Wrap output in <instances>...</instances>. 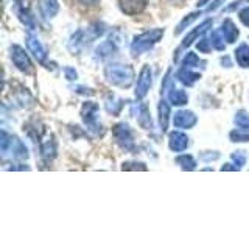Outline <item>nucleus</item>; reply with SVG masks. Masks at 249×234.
I'll list each match as a JSON object with an SVG mask.
<instances>
[{"label":"nucleus","mask_w":249,"mask_h":234,"mask_svg":"<svg viewBox=\"0 0 249 234\" xmlns=\"http://www.w3.org/2000/svg\"><path fill=\"white\" fill-rule=\"evenodd\" d=\"M10 53H11V61L13 64L18 67L20 72L23 74H31V69H33V64H31V61L28 58V55L25 53V50L22 49L20 45H11L10 49Z\"/></svg>","instance_id":"obj_5"},{"label":"nucleus","mask_w":249,"mask_h":234,"mask_svg":"<svg viewBox=\"0 0 249 234\" xmlns=\"http://www.w3.org/2000/svg\"><path fill=\"white\" fill-rule=\"evenodd\" d=\"M64 74H66V78H67L69 81L76 80V77H78L76 70H75L73 67H66V69H64Z\"/></svg>","instance_id":"obj_36"},{"label":"nucleus","mask_w":249,"mask_h":234,"mask_svg":"<svg viewBox=\"0 0 249 234\" xmlns=\"http://www.w3.org/2000/svg\"><path fill=\"white\" fill-rule=\"evenodd\" d=\"M123 170H146V166L143 162H123Z\"/></svg>","instance_id":"obj_32"},{"label":"nucleus","mask_w":249,"mask_h":234,"mask_svg":"<svg viewBox=\"0 0 249 234\" xmlns=\"http://www.w3.org/2000/svg\"><path fill=\"white\" fill-rule=\"evenodd\" d=\"M176 164L181 166L182 170H195L196 169V161L192 155H181L176 158Z\"/></svg>","instance_id":"obj_25"},{"label":"nucleus","mask_w":249,"mask_h":234,"mask_svg":"<svg viewBox=\"0 0 249 234\" xmlns=\"http://www.w3.org/2000/svg\"><path fill=\"white\" fill-rule=\"evenodd\" d=\"M226 39L223 38L221 35V31L218 30V31H212V35H210V44H212V47L215 50H220L223 52L226 49Z\"/></svg>","instance_id":"obj_27"},{"label":"nucleus","mask_w":249,"mask_h":234,"mask_svg":"<svg viewBox=\"0 0 249 234\" xmlns=\"http://www.w3.org/2000/svg\"><path fill=\"white\" fill-rule=\"evenodd\" d=\"M168 100H170V103L175 106H184L187 105V101H189V96H187L182 89H176L175 86H170Z\"/></svg>","instance_id":"obj_19"},{"label":"nucleus","mask_w":249,"mask_h":234,"mask_svg":"<svg viewBox=\"0 0 249 234\" xmlns=\"http://www.w3.org/2000/svg\"><path fill=\"white\" fill-rule=\"evenodd\" d=\"M223 2H224V0H215V2L207 8V11H215L216 8H220V6H221Z\"/></svg>","instance_id":"obj_37"},{"label":"nucleus","mask_w":249,"mask_h":234,"mask_svg":"<svg viewBox=\"0 0 249 234\" xmlns=\"http://www.w3.org/2000/svg\"><path fill=\"white\" fill-rule=\"evenodd\" d=\"M235 53V59H237V64L243 69L249 67V45L248 44H240L237 47V50L233 52Z\"/></svg>","instance_id":"obj_21"},{"label":"nucleus","mask_w":249,"mask_h":234,"mask_svg":"<svg viewBox=\"0 0 249 234\" xmlns=\"http://www.w3.org/2000/svg\"><path fill=\"white\" fill-rule=\"evenodd\" d=\"M220 158V153L218 152H204V153H201V159L202 161H215Z\"/></svg>","instance_id":"obj_35"},{"label":"nucleus","mask_w":249,"mask_h":234,"mask_svg":"<svg viewBox=\"0 0 249 234\" xmlns=\"http://www.w3.org/2000/svg\"><path fill=\"white\" fill-rule=\"evenodd\" d=\"M248 2H249V0H248Z\"/></svg>","instance_id":"obj_44"},{"label":"nucleus","mask_w":249,"mask_h":234,"mask_svg":"<svg viewBox=\"0 0 249 234\" xmlns=\"http://www.w3.org/2000/svg\"><path fill=\"white\" fill-rule=\"evenodd\" d=\"M105 78L107 83L122 89H128L136 78V72L132 66L122 64V62H109L105 67Z\"/></svg>","instance_id":"obj_1"},{"label":"nucleus","mask_w":249,"mask_h":234,"mask_svg":"<svg viewBox=\"0 0 249 234\" xmlns=\"http://www.w3.org/2000/svg\"><path fill=\"white\" fill-rule=\"evenodd\" d=\"M39 150H41V156H42V159L45 161H52L54 156H56V142H54V139L53 136L50 137H47L44 140H41L39 142Z\"/></svg>","instance_id":"obj_14"},{"label":"nucleus","mask_w":249,"mask_h":234,"mask_svg":"<svg viewBox=\"0 0 249 234\" xmlns=\"http://www.w3.org/2000/svg\"><path fill=\"white\" fill-rule=\"evenodd\" d=\"M196 122H198V117L192 111H187V109H181V111H178L173 116V125L176 128L190 130L196 125Z\"/></svg>","instance_id":"obj_7"},{"label":"nucleus","mask_w":249,"mask_h":234,"mask_svg":"<svg viewBox=\"0 0 249 234\" xmlns=\"http://www.w3.org/2000/svg\"><path fill=\"white\" fill-rule=\"evenodd\" d=\"M198 16H201V13L195 11V13H190L189 16H187V18H184L181 22H179V25H178V28H176V31H175V35H181L187 27L192 25V22H193V20H196Z\"/></svg>","instance_id":"obj_29"},{"label":"nucleus","mask_w":249,"mask_h":234,"mask_svg":"<svg viewBox=\"0 0 249 234\" xmlns=\"http://www.w3.org/2000/svg\"><path fill=\"white\" fill-rule=\"evenodd\" d=\"M168 2H171L173 5H182V3H184V0H168Z\"/></svg>","instance_id":"obj_42"},{"label":"nucleus","mask_w":249,"mask_h":234,"mask_svg":"<svg viewBox=\"0 0 249 234\" xmlns=\"http://www.w3.org/2000/svg\"><path fill=\"white\" fill-rule=\"evenodd\" d=\"M229 137L232 142H249V130L237 128L229 133Z\"/></svg>","instance_id":"obj_26"},{"label":"nucleus","mask_w":249,"mask_h":234,"mask_svg":"<svg viewBox=\"0 0 249 234\" xmlns=\"http://www.w3.org/2000/svg\"><path fill=\"white\" fill-rule=\"evenodd\" d=\"M25 41H27V47H28V50L33 53V57L41 62V64H45V61H47V49L42 45V42L39 41V39L35 36V35H31L28 33L27 38H25Z\"/></svg>","instance_id":"obj_8"},{"label":"nucleus","mask_w":249,"mask_h":234,"mask_svg":"<svg viewBox=\"0 0 249 234\" xmlns=\"http://www.w3.org/2000/svg\"><path fill=\"white\" fill-rule=\"evenodd\" d=\"M151 83H153V77H151V69L150 66H143L142 70H140V74H139V78H137V84H136V98L139 100H142L146 97V94L148 91H150L151 88Z\"/></svg>","instance_id":"obj_6"},{"label":"nucleus","mask_w":249,"mask_h":234,"mask_svg":"<svg viewBox=\"0 0 249 234\" xmlns=\"http://www.w3.org/2000/svg\"><path fill=\"white\" fill-rule=\"evenodd\" d=\"M190 145V139L182 131H171L168 135V147L171 152H184Z\"/></svg>","instance_id":"obj_9"},{"label":"nucleus","mask_w":249,"mask_h":234,"mask_svg":"<svg viewBox=\"0 0 249 234\" xmlns=\"http://www.w3.org/2000/svg\"><path fill=\"white\" fill-rule=\"evenodd\" d=\"M209 2H210V0H198V3H196V5H198V6H204V5H207Z\"/></svg>","instance_id":"obj_41"},{"label":"nucleus","mask_w":249,"mask_h":234,"mask_svg":"<svg viewBox=\"0 0 249 234\" xmlns=\"http://www.w3.org/2000/svg\"><path fill=\"white\" fill-rule=\"evenodd\" d=\"M163 33H165V30L163 28H153V30L143 31L142 35L136 36L134 41H132V44H131L132 57H139V55L151 50L153 47L163 38Z\"/></svg>","instance_id":"obj_2"},{"label":"nucleus","mask_w":249,"mask_h":234,"mask_svg":"<svg viewBox=\"0 0 249 234\" xmlns=\"http://www.w3.org/2000/svg\"><path fill=\"white\" fill-rule=\"evenodd\" d=\"M84 31L80 30V31H76V33L72 36V39H70V42H69V49L72 53H76V52H80V49L84 45Z\"/></svg>","instance_id":"obj_24"},{"label":"nucleus","mask_w":249,"mask_h":234,"mask_svg":"<svg viewBox=\"0 0 249 234\" xmlns=\"http://www.w3.org/2000/svg\"><path fill=\"white\" fill-rule=\"evenodd\" d=\"M210 27H212V20H210V19H206L204 22L201 23V25H198V27L195 28V30H192L190 33L184 38V41H182L181 47H179V49H178L176 55H178L179 52H181V50L187 49V47H189V45H192V44H193V41H196V39H198L199 36L204 35V33H206V31H207ZM176 55H175V57H176Z\"/></svg>","instance_id":"obj_10"},{"label":"nucleus","mask_w":249,"mask_h":234,"mask_svg":"<svg viewBox=\"0 0 249 234\" xmlns=\"http://www.w3.org/2000/svg\"><path fill=\"white\" fill-rule=\"evenodd\" d=\"M221 170H240V167H237V166L232 167V164H224V166L221 167Z\"/></svg>","instance_id":"obj_40"},{"label":"nucleus","mask_w":249,"mask_h":234,"mask_svg":"<svg viewBox=\"0 0 249 234\" xmlns=\"http://www.w3.org/2000/svg\"><path fill=\"white\" fill-rule=\"evenodd\" d=\"M81 3H84V5H89V6H93V5H97L100 0H80Z\"/></svg>","instance_id":"obj_39"},{"label":"nucleus","mask_w":249,"mask_h":234,"mask_svg":"<svg viewBox=\"0 0 249 234\" xmlns=\"http://www.w3.org/2000/svg\"><path fill=\"white\" fill-rule=\"evenodd\" d=\"M231 159L233 161L235 166H238L241 169L246 164V155H245V152H233L231 155Z\"/></svg>","instance_id":"obj_31"},{"label":"nucleus","mask_w":249,"mask_h":234,"mask_svg":"<svg viewBox=\"0 0 249 234\" xmlns=\"http://www.w3.org/2000/svg\"><path fill=\"white\" fill-rule=\"evenodd\" d=\"M199 64H202L204 66L206 62L202 61V59H199L198 57H196V53H193V52H189L185 55V58L182 59V66L184 67H199Z\"/></svg>","instance_id":"obj_28"},{"label":"nucleus","mask_w":249,"mask_h":234,"mask_svg":"<svg viewBox=\"0 0 249 234\" xmlns=\"http://www.w3.org/2000/svg\"><path fill=\"white\" fill-rule=\"evenodd\" d=\"M198 47V50L202 52V53H209L210 50H212V44H210V39H206V38H202L201 41L196 44Z\"/></svg>","instance_id":"obj_33"},{"label":"nucleus","mask_w":249,"mask_h":234,"mask_svg":"<svg viewBox=\"0 0 249 234\" xmlns=\"http://www.w3.org/2000/svg\"><path fill=\"white\" fill-rule=\"evenodd\" d=\"M39 10L45 19H52L59 11L58 0H39Z\"/></svg>","instance_id":"obj_15"},{"label":"nucleus","mask_w":249,"mask_h":234,"mask_svg":"<svg viewBox=\"0 0 249 234\" xmlns=\"http://www.w3.org/2000/svg\"><path fill=\"white\" fill-rule=\"evenodd\" d=\"M148 5V0H119V6L122 13L128 16L140 14Z\"/></svg>","instance_id":"obj_11"},{"label":"nucleus","mask_w":249,"mask_h":234,"mask_svg":"<svg viewBox=\"0 0 249 234\" xmlns=\"http://www.w3.org/2000/svg\"><path fill=\"white\" fill-rule=\"evenodd\" d=\"M159 123H160V130L165 133L168 128V120H170V105L167 103L165 100L159 101Z\"/></svg>","instance_id":"obj_22"},{"label":"nucleus","mask_w":249,"mask_h":234,"mask_svg":"<svg viewBox=\"0 0 249 234\" xmlns=\"http://www.w3.org/2000/svg\"><path fill=\"white\" fill-rule=\"evenodd\" d=\"M105 106H106V111L112 116L120 114L122 108H123V100L122 98H117V97H107L105 100Z\"/></svg>","instance_id":"obj_23"},{"label":"nucleus","mask_w":249,"mask_h":234,"mask_svg":"<svg viewBox=\"0 0 249 234\" xmlns=\"http://www.w3.org/2000/svg\"><path fill=\"white\" fill-rule=\"evenodd\" d=\"M134 109H136V117H137V122L140 127L143 130H151L153 122H151V114H150L148 106L145 103H137V105H134Z\"/></svg>","instance_id":"obj_12"},{"label":"nucleus","mask_w":249,"mask_h":234,"mask_svg":"<svg viewBox=\"0 0 249 234\" xmlns=\"http://www.w3.org/2000/svg\"><path fill=\"white\" fill-rule=\"evenodd\" d=\"M76 92H80V94H88V96H93V91L92 89H86V88H78V91Z\"/></svg>","instance_id":"obj_38"},{"label":"nucleus","mask_w":249,"mask_h":234,"mask_svg":"<svg viewBox=\"0 0 249 234\" xmlns=\"http://www.w3.org/2000/svg\"><path fill=\"white\" fill-rule=\"evenodd\" d=\"M176 78L179 81H181L182 84H185V86H193L195 83H196L199 78H201V75L199 74H196V72H192V69L190 67H181L178 70V74H176Z\"/></svg>","instance_id":"obj_16"},{"label":"nucleus","mask_w":249,"mask_h":234,"mask_svg":"<svg viewBox=\"0 0 249 234\" xmlns=\"http://www.w3.org/2000/svg\"><path fill=\"white\" fill-rule=\"evenodd\" d=\"M112 136L115 139L117 145H119L122 150L126 152H134L136 142H134V136H132V131L129 128L128 123L120 122L112 127Z\"/></svg>","instance_id":"obj_4"},{"label":"nucleus","mask_w":249,"mask_h":234,"mask_svg":"<svg viewBox=\"0 0 249 234\" xmlns=\"http://www.w3.org/2000/svg\"><path fill=\"white\" fill-rule=\"evenodd\" d=\"M18 16H19V20L23 23V25L27 27V30L30 31H33L36 28V20L33 18V14H31L30 11V8L25 6V5H22L18 8Z\"/></svg>","instance_id":"obj_18"},{"label":"nucleus","mask_w":249,"mask_h":234,"mask_svg":"<svg viewBox=\"0 0 249 234\" xmlns=\"http://www.w3.org/2000/svg\"><path fill=\"white\" fill-rule=\"evenodd\" d=\"M115 52H117V42L111 38L109 41L101 42V44L97 47L95 55H97V58H100V59H106V58H109V57H112V55H114Z\"/></svg>","instance_id":"obj_17"},{"label":"nucleus","mask_w":249,"mask_h":234,"mask_svg":"<svg viewBox=\"0 0 249 234\" xmlns=\"http://www.w3.org/2000/svg\"><path fill=\"white\" fill-rule=\"evenodd\" d=\"M220 31H221V35H223V38L226 39V42H228V44H233L237 41V38L240 36L238 28L235 27V23H233L231 19H224V22L221 23Z\"/></svg>","instance_id":"obj_13"},{"label":"nucleus","mask_w":249,"mask_h":234,"mask_svg":"<svg viewBox=\"0 0 249 234\" xmlns=\"http://www.w3.org/2000/svg\"><path fill=\"white\" fill-rule=\"evenodd\" d=\"M98 109L100 106L95 101H86L81 108V119L86 127H88V130L93 131L95 135H103V127H101V123L98 122V117H97Z\"/></svg>","instance_id":"obj_3"},{"label":"nucleus","mask_w":249,"mask_h":234,"mask_svg":"<svg viewBox=\"0 0 249 234\" xmlns=\"http://www.w3.org/2000/svg\"><path fill=\"white\" fill-rule=\"evenodd\" d=\"M238 19L241 20V23L246 27H249V6L243 8L240 13H238Z\"/></svg>","instance_id":"obj_34"},{"label":"nucleus","mask_w":249,"mask_h":234,"mask_svg":"<svg viewBox=\"0 0 249 234\" xmlns=\"http://www.w3.org/2000/svg\"><path fill=\"white\" fill-rule=\"evenodd\" d=\"M14 2H18V3H19V2H20V0H14Z\"/></svg>","instance_id":"obj_43"},{"label":"nucleus","mask_w":249,"mask_h":234,"mask_svg":"<svg viewBox=\"0 0 249 234\" xmlns=\"http://www.w3.org/2000/svg\"><path fill=\"white\" fill-rule=\"evenodd\" d=\"M11 155L14 156L16 159H27L28 158V148L25 147V144L22 142V140H19L18 137H13V142H11V147L10 150Z\"/></svg>","instance_id":"obj_20"},{"label":"nucleus","mask_w":249,"mask_h":234,"mask_svg":"<svg viewBox=\"0 0 249 234\" xmlns=\"http://www.w3.org/2000/svg\"><path fill=\"white\" fill-rule=\"evenodd\" d=\"M233 122L238 128H246L249 130V114L245 111V109H240V111L233 117Z\"/></svg>","instance_id":"obj_30"}]
</instances>
